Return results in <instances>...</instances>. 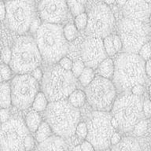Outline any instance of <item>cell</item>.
<instances>
[{"label": "cell", "mask_w": 151, "mask_h": 151, "mask_svg": "<svg viewBox=\"0 0 151 151\" xmlns=\"http://www.w3.org/2000/svg\"><path fill=\"white\" fill-rule=\"evenodd\" d=\"M149 96H150V99H151V85L149 87Z\"/></svg>", "instance_id": "db71d44e"}, {"label": "cell", "mask_w": 151, "mask_h": 151, "mask_svg": "<svg viewBox=\"0 0 151 151\" xmlns=\"http://www.w3.org/2000/svg\"><path fill=\"white\" fill-rule=\"evenodd\" d=\"M111 112L119 122L118 128L124 132L133 131L137 123L145 117L142 99L132 93L116 99Z\"/></svg>", "instance_id": "5b68a950"}, {"label": "cell", "mask_w": 151, "mask_h": 151, "mask_svg": "<svg viewBox=\"0 0 151 151\" xmlns=\"http://www.w3.org/2000/svg\"><path fill=\"white\" fill-rule=\"evenodd\" d=\"M150 148H151V136H150Z\"/></svg>", "instance_id": "6f0895ef"}, {"label": "cell", "mask_w": 151, "mask_h": 151, "mask_svg": "<svg viewBox=\"0 0 151 151\" xmlns=\"http://www.w3.org/2000/svg\"><path fill=\"white\" fill-rule=\"evenodd\" d=\"M127 1V0H116V2H117V4L121 6H124L126 4Z\"/></svg>", "instance_id": "681fc988"}, {"label": "cell", "mask_w": 151, "mask_h": 151, "mask_svg": "<svg viewBox=\"0 0 151 151\" xmlns=\"http://www.w3.org/2000/svg\"><path fill=\"white\" fill-rule=\"evenodd\" d=\"M6 1H9V0H6Z\"/></svg>", "instance_id": "680465c9"}, {"label": "cell", "mask_w": 151, "mask_h": 151, "mask_svg": "<svg viewBox=\"0 0 151 151\" xmlns=\"http://www.w3.org/2000/svg\"><path fill=\"white\" fill-rule=\"evenodd\" d=\"M60 135H51L48 139L40 142L38 150H66L67 146Z\"/></svg>", "instance_id": "e0dca14e"}, {"label": "cell", "mask_w": 151, "mask_h": 151, "mask_svg": "<svg viewBox=\"0 0 151 151\" xmlns=\"http://www.w3.org/2000/svg\"><path fill=\"white\" fill-rule=\"evenodd\" d=\"M125 18L146 22L151 14V8L145 0H127L123 6Z\"/></svg>", "instance_id": "2e32d148"}, {"label": "cell", "mask_w": 151, "mask_h": 151, "mask_svg": "<svg viewBox=\"0 0 151 151\" xmlns=\"http://www.w3.org/2000/svg\"><path fill=\"white\" fill-rule=\"evenodd\" d=\"M120 140H121V137H120V134L117 133V132H114L113 134V135H112V137H111V145L116 146V145H117V144L120 142Z\"/></svg>", "instance_id": "ee69618b"}, {"label": "cell", "mask_w": 151, "mask_h": 151, "mask_svg": "<svg viewBox=\"0 0 151 151\" xmlns=\"http://www.w3.org/2000/svg\"><path fill=\"white\" fill-rule=\"evenodd\" d=\"M111 124L114 128H118L119 127V122H118L117 119L113 116H112V119H111Z\"/></svg>", "instance_id": "c3c4849f"}, {"label": "cell", "mask_w": 151, "mask_h": 151, "mask_svg": "<svg viewBox=\"0 0 151 151\" xmlns=\"http://www.w3.org/2000/svg\"><path fill=\"white\" fill-rule=\"evenodd\" d=\"M7 24L10 30L23 35L30 30L35 19V8L33 0L6 1Z\"/></svg>", "instance_id": "52a82bcc"}, {"label": "cell", "mask_w": 151, "mask_h": 151, "mask_svg": "<svg viewBox=\"0 0 151 151\" xmlns=\"http://www.w3.org/2000/svg\"><path fill=\"white\" fill-rule=\"evenodd\" d=\"M87 101L94 110L109 111L112 109L116 96V87L111 80L96 76L86 87Z\"/></svg>", "instance_id": "ba28073f"}, {"label": "cell", "mask_w": 151, "mask_h": 151, "mask_svg": "<svg viewBox=\"0 0 151 151\" xmlns=\"http://www.w3.org/2000/svg\"><path fill=\"white\" fill-rule=\"evenodd\" d=\"M76 134L80 139H87V134H88L87 124L85 122L79 123L76 130Z\"/></svg>", "instance_id": "1f68e13d"}, {"label": "cell", "mask_w": 151, "mask_h": 151, "mask_svg": "<svg viewBox=\"0 0 151 151\" xmlns=\"http://www.w3.org/2000/svg\"><path fill=\"white\" fill-rule=\"evenodd\" d=\"M12 105L11 86L8 82H2L0 86V106L8 109Z\"/></svg>", "instance_id": "d6986e66"}, {"label": "cell", "mask_w": 151, "mask_h": 151, "mask_svg": "<svg viewBox=\"0 0 151 151\" xmlns=\"http://www.w3.org/2000/svg\"><path fill=\"white\" fill-rule=\"evenodd\" d=\"M138 54L145 60L147 61L151 58V43L146 42L142 47L140 48Z\"/></svg>", "instance_id": "d6a6232c"}, {"label": "cell", "mask_w": 151, "mask_h": 151, "mask_svg": "<svg viewBox=\"0 0 151 151\" xmlns=\"http://www.w3.org/2000/svg\"><path fill=\"white\" fill-rule=\"evenodd\" d=\"M86 65H85L84 62L83 61H76V62L73 63V68H72V73L75 77L78 78L80 76V74L82 73L83 69L85 68Z\"/></svg>", "instance_id": "836d02e7"}, {"label": "cell", "mask_w": 151, "mask_h": 151, "mask_svg": "<svg viewBox=\"0 0 151 151\" xmlns=\"http://www.w3.org/2000/svg\"><path fill=\"white\" fill-rule=\"evenodd\" d=\"M114 23V15L110 8L106 3H101L90 11L85 33L89 37L105 38L111 34Z\"/></svg>", "instance_id": "7c38bea8"}, {"label": "cell", "mask_w": 151, "mask_h": 151, "mask_svg": "<svg viewBox=\"0 0 151 151\" xmlns=\"http://www.w3.org/2000/svg\"><path fill=\"white\" fill-rule=\"evenodd\" d=\"M37 42L30 36L17 38L12 48V59L9 65L17 74L32 73L42 62Z\"/></svg>", "instance_id": "277c9868"}, {"label": "cell", "mask_w": 151, "mask_h": 151, "mask_svg": "<svg viewBox=\"0 0 151 151\" xmlns=\"http://www.w3.org/2000/svg\"><path fill=\"white\" fill-rule=\"evenodd\" d=\"M97 69H98V73H99V76L111 80V79H113V75H114L115 62L113 61L112 58H106L99 64Z\"/></svg>", "instance_id": "ac0fdd59"}, {"label": "cell", "mask_w": 151, "mask_h": 151, "mask_svg": "<svg viewBox=\"0 0 151 151\" xmlns=\"http://www.w3.org/2000/svg\"><path fill=\"white\" fill-rule=\"evenodd\" d=\"M143 113L146 117L151 118V99L143 101Z\"/></svg>", "instance_id": "8d00e7d4"}, {"label": "cell", "mask_w": 151, "mask_h": 151, "mask_svg": "<svg viewBox=\"0 0 151 151\" xmlns=\"http://www.w3.org/2000/svg\"><path fill=\"white\" fill-rule=\"evenodd\" d=\"M59 65L62 67L63 68L66 69V70L71 71L73 68V62L70 58H68L67 57H63L62 58L58 61Z\"/></svg>", "instance_id": "e575fe53"}, {"label": "cell", "mask_w": 151, "mask_h": 151, "mask_svg": "<svg viewBox=\"0 0 151 151\" xmlns=\"http://www.w3.org/2000/svg\"><path fill=\"white\" fill-rule=\"evenodd\" d=\"M64 35L66 40H68V42L73 41L77 37L78 34V29L76 27L75 24H67L65 27L63 28Z\"/></svg>", "instance_id": "4316f807"}, {"label": "cell", "mask_w": 151, "mask_h": 151, "mask_svg": "<svg viewBox=\"0 0 151 151\" xmlns=\"http://www.w3.org/2000/svg\"><path fill=\"white\" fill-rule=\"evenodd\" d=\"M149 21H150V25L151 27V14L150 16V17H149Z\"/></svg>", "instance_id": "9f6ffc18"}, {"label": "cell", "mask_w": 151, "mask_h": 151, "mask_svg": "<svg viewBox=\"0 0 151 151\" xmlns=\"http://www.w3.org/2000/svg\"><path fill=\"white\" fill-rule=\"evenodd\" d=\"M148 129V123L146 120H141L139 123H137V124L134 126L133 129V133L137 136H142L143 135Z\"/></svg>", "instance_id": "f546056e"}, {"label": "cell", "mask_w": 151, "mask_h": 151, "mask_svg": "<svg viewBox=\"0 0 151 151\" xmlns=\"http://www.w3.org/2000/svg\"><path fill=\"white\" fill-rule=\"evenodd\" d=\"M75 76L60 65L50 68L43 76V91L49 101L63 100L76 88Z\"/></svg>", "instance_id": "8992f818"}, {"label": "cell", "mask_w": 151, "mask_h": 151, "mask_svg": "<svg viewBox=\"0 0 151 151\" xmlns=\"http://www.w3.org/2000/svg\"><path fill=\"white\" fill-rule=\"evenodd\" d=\"M12 104L19 109L32 106L39 91V81L32 75L17 74L12 80Z\"/></svg>", "instance_id": "8fae6325"}, {"label": "cell", "mask_w": 151, "mask_h": 151, "mask_svg": "<svg viewBox=\"0 0 151 151\" xmlns=\"http://www.w3.org/2000/svg\"><path fill=\"white\" fill-rule=\"evenodd\" d=\"M107 55L101 38L90 37L83 43L81 57L86 66L96 69Z\"/></svg>", "instance_id": "9a60e30c"}, {"label": "cell", "mask_w": 151, "mask_h": 151, "mask_svg": "<svg viewBox=\"0 0 151 151\" xmlns=\"http://www.w3.org/2000/svg\"><path fill=\"white\" fill-rule=\"evenodd\" d=\"M40 25H41L40 24V21L35 17V19L33 21L32 24V25H31L30 30L29 31H31V32H36L38 29L40 28Z\"/></svg>", "instance_id": "f6af8a7d"}, {"label": "cell", "mask_w": 151, "mask_h": 151, "mask_svg": "<svg viewBox=\"0 0 151 151\" xmlns=\"http://www.w3.org/2000/svg\"><path fill=\"white\" fill-rule=\"evenodd\" d=\"M67 2H68V6L70 9L71 14H73V16H77L79 14L85 12L84 5L79 2L77 0H67Z\"/></svg>", "instance_id": "484cf974"}, {"label": "cell", "mask_w": 151, "mask_h": 151, "mask_svg": "<svg viewBox=\"0 0 151 151\" xmlns=\"http://www.w3.org/2000/svg\"><path fill=\"white\" fill-rule=\"evenodd\" d=\"M112 116L108 111L95 110L87 123V140L91 142L96 150H106L111 145V137L115 132L111 124Z\"/></svg>", "instance_id": "9c48e42d"}, {"label": "cell", "mask_w": 151, "mask_h": 151, "mask_svg": "<svg viewBox=\"0 0 151 151\" xmlns=\"http://www.w3.org/2000/svg\"><path fill=\"white\" fill-rule=\"evenodd\" d=\"M52 133H54L52 130L50 125L49 123L46 121H42L41 124L35 132V139L36 141L40 143L47 139H48L50 136H51Z\"/></svg>", "instance_id": "7402d4cb"}, {"label": "cell", "mask_w": 151, "mask_h": 151, "mask_svg": "<svg viewBox=\"0 0 151 151\" xmlns=\"http://www.w3.org/2000/svg\"><path fill=\"white\" fill-rule=\"evenodd\" d=\"M12 59V50L9 47H5L2 52V60L3 63L9 64Z\"/></svg>", "instance_id": "d590c367"}, {"label": "cell", "mask_w": 151, "mask_h": 151, "mask_svg": "<svg viewBox=\"0 0 151 151\" xmlns=\"http://www.w3.org/2000/svg\"><path fill=\"white\" fill-rule=\"evenodd\" d=\"M116 0H103V2L106 3V5H112L115 2Z\"/></svg>", "instance_id": "f907efd6"}, {"label": "cell", "mask_w": 151, "mask_h": 151, "mask_svg": "<svg viewBox=\"0 0 151 151\" xmlns=\"http://www.w3.org/2000/svg\"><path fill=\"white\" fill-rule=\"evenodd\" d=\"M35 41L42 59L50 64L58 62L68 53V40L59 24L45 22L36 32Z\"/></svg>", "instance_id": "7a4b0ae2"}, {"label": "cell", "mask_w": 151, "mask_h": 151, "mask_svg": "<svg viewBox=\"0 0 151 151\" xmlns=\"http://www.w3.org/2000/svg\"><path fill=\"white\" fill-rule=\"evenodd\" d=\"M113 83L119 91H128L146 81V61L139 54L124 52L115 60Z\"/></svg>", "instance_id": "6da1fadb"}, {"label": "cell", "mask_w": 151, "mask_h": 151, "mask_svg": "<svg viewBox=\"0 0 151 151\" xmlns=\"http://www.w3.org/2000/svg\"><path fill=\"white\" fill-rule=\"evenodd\" d=\"M131 92H132L133 94H134V95L141 96L142 94H143V92H144L143 84L134 85V87L132 88V90H131Z\"/></svg>", "instance_id": "ab89813d"}, {"label": "cell", "mask_w": 151, "mask_h": 151, "mask_svg": "<svg viewBox=\"0 0 151 151\" xmlns=\"http://www.w3.org/2000/svg\"><path fill=\"white\" fill-rule=\"evenodd\" d=\"M103 44L105 50H106V53L109 56H113L117 52L116 50L114 44H113V35H107L106 37L104 38Z\"/></svg>", "instance_id": "f1b7e54d"}, {"label": "cell", "mask_w": 151, "mask_h": 151, "mask_svg": "<svg viewBox=\"0 0 151 151\" xmlns=\"http://www.w3.org/2000/svg\"><path fill=\"white\" fill-rule=\"evenodd\" d=\"M80 118L79 108L73 106L65 99L50 101L46 109V120L54 134L61 137L67 138L75 134Z\"/></svg>", "instance_id": "3957f363"}, {"label": "cell", "mask_w": 151, "mask_h": 151, "mask_svg": "<svg viewBox=\"0 0 151 151\" xmlns=\"http://www.w3.org/2000/svg\"><path fill=\"white\" fill-rule=\"evenodd\" d=\"M25 123L30 132L35 133L42 123V118L39 112L35 110L30 111L26 116Z\"/></svg>", "instance_id": "ffe728a7"}, {"label": "cell", "mask_w": 151, "mask_h": 151, "mask_svg": "<svg viewBox=\"0 0 151 151\" xmlns=\"http://www.w3.org/2000/svg\"><path fill=\"white\" fill-rule=\"evenodd\" d=\"M74 22L78 30H85L88 23V15L85 12L79 14L75 17Z\"/></svg>", "instance_id": "83f0119b"}, {"label": "cell", "mask_w": 151, "mask_h": 151, "mask_svg": "<svg viewBox=\"0 0 151 151\" xmlns=\"http://www.w3.org/2000/svg\"><path fill=\"white\" fill-rule=\"evenodd\" d=\"M35 146V141L33 137L30 134H28V136L26 137L25 140H24V148L25 150H30L33 149Z\"/></svg>", "instance_id": "f35d334b"}, {"label": "cell", "mask_w": 151, "mask_h": 151, "mask_svg": "<svg viewBox=\"0 0 151 151\" xmlns=\"http://www.w3.org/2000/svg\"><path fill=\"white\" fill-rule=\"evenodd\" d=\"M95 76H95V73H94V68L86 66L83 71L82 72V73L78 77V79H79V81L80 82V83L83 87H86L94 80Z\"/></svg>", "instance_id": "d4e9b609"}, {"label": "cell", "mask_w": 151, "mask_h": 151, "mask_svg": "<svg viewBox=\"0 0 151 151\" xmlns=\"http://www.w3.org/2000/svg\"><path fill=\"white\" fill-rule=\"evenodd\" d=\"M49 104V100L44 92H38L35 96L33 103L32 105L33 110L37 112H42L46 110Z\"/></svg>", "instance_id": "cb8c5ba5"}, {"label": "cell", "mask_w": 151, "mask_h": 151, "mask_svg": "<svg viewBox=\"0 0 151 151\" xmlns=\"http://www.w3.org/2000/svg\"><path fill=\"white\" fill-rule=\"evenodd\" d=\"M145 68H146V76H148L149 77H151V58L146 61Z\"/></svg>", "instance_id": "7dc6e473"}, {"label": "cell", "mask_w": 151, "mask_h": 151, "mask_svg": "<svg viewBox=\"0 0 151 151\" xmlns=\"http://www.w3.org/2000/svg\"><path fill=\"white\" fill-rule=\"evenodd\" d=\"M116 150H140V146L135 139L131 137H126L120 140V142L114 147Z\"/></svg>", "instance_id": "44dd1931"}, {"label": "cell", "mask_w": 151, "mask_h": 151, "mask_svg": "<svg viewBox=\"0 0 151 151\" xmlns=\"http://www.w3.org/2000/svg\"><path fill=\"white\" fill-rule=\"evenodd\" d=\"M31 75L33 77L35 78L36 80H38V81H40V80L43 78V74H42V70L39 68H35V69L31 73Z\"/></svg>", "instance_id": "7bdbcfd3"}, {"label": "cell", "mask_w": 151, "mask_h": 151, "mask_svg": "<svg viewBox=\"0 0 151 151\" xmlns=\"http://www.w3.org/2000/svg\"><path fill=\"white\" fill-rule=\"evenodd\" d=\"M29 132L26 123L20 117L10 118L2 123L0 132L1 150H25L24 140Z\"/></svg>", "instance_id": "30bf717a"}, {"label": "cell", "mask_w": 151, "mask_h": 151, "mask_svg": "<svg viewBox=\"0 0 151 151\" xmlns=\"http://www.w3.org/2000/svg\"><path fill=\"white\" fill-rule=\"evenodd\" d=\"M0 116H1V121L2 123H4L9 120V112L6 108H2L0 111Z\"/></svg>", "instance_id": "b9f144b4"}, {"label": "cell", "mask_w": 151, "mask_h": 151, "mask_svg": "<svg viewBox=\"0 0 151 151\" xmlns=\"http://www.w3.org/2000/svg\"><path fill=\"white\" fill-rule=\"evenodd\" d=\"M0 16H1V20L3 21L6 17V4L4 2H1L0 5Z\"/></svg>", "instance_id": "bcb514c9"}, {"label": "cell", "mask_w": 151, "mask_h": 151, "mask_svg": "<svg viewBox=\"0 0 151 151\" xmlns=\"http://www.w3.org/2000/svg\"><path fill=\"white\" fill-rule=\"evenodd\" d=\"M81 146V149L83 151H91V150H95L94 146L92 145V143L88 140H85L82 142V144L80 145Z\"/></svg>", "instance_id": "60d3db41"}, {"label": "cell", "mask_w": 151, "mask_h": 151, "mask_svg": "<svg viewBox=\"0 0 151 151\" xmlns=\"http://www.w3.org/2000/svg\"><path fill=\"white\" fill-rule=\"evenodd\" d=\"M145 1H146V2H147L148 4H150V5L151 4V0H145Z\"/></svg>", "instance_id": "11a10c76"}, {"label": "cell", "mask_w": 151, "mask_h": 151, "mask_svg": "<svg viewBox=\"0 0 151 151\" xmlns=\"http://www.w3.org/2000/svg\"><path fill=\"white\" fill-rule=\"evenodd\" d=\"M113 44H114V47H115L116 50L117 52L123 50V42L120 36L117 35H113Z\"/></svg>", "instance_id": "74e56055"}, {"label": "cell", "mask_w": 151, "mask_h": 151, "mask_svg": "<svg viewBox=\"0 0 151 151\" xmlns=\"http://www.w3.org/2000/svg\"><path fill=\"white\" fill-rule=\"evenodd\" d=\"M73 150H79V151H81V150H82V149H81V146H80V145H78L77 146H76L75 148L73 149Z\"/></svg>", "instance_id": "816d5d0a"}, {"label": "cell", "mask_w": 151, "mask_h": 151, "mask_svg": "<svg viewBox=\"0 0 151 151\" xmlns=\"http://www.w3.org/2000/svg\"><path fill=\"white\" fill-rule=\"evenodd\" d=\"M86 101H87V95L85 91L82 90L76 89L68 96V101L76 108L82 107Z\"/></svg>", "instance_id": "603a6c76"}, {"label": "cell", "mask_w": 151, "mask_h": 151, "mask_svg": "<svg viewBox=\"0 0 151 151\" xmlns=\"http://www.w3.org/2000/svg\"><path fill=\"white\" fill-rule=\"evenodd\" d=\"M12 68L8 64L2 63L1 65V82L7 81L12 77Z\"/></svg>", "instance_id": "4dcf8cb0"}, {"label": "cell", "mask_w": 151, "mask_h": 151, "mask_svg": "<svg viewBox=\"0 0 151 151\" xmlns=\"http://www.w3.org/2000/svg\"><path fill=\"white\" fill-rule=\"evenodd\" d=\"M77 1H78V2H80V3H82V4L84 5L85 3L87 2V0H77Z\"/></svg>", "instance_id": "f5cc1de1"}, {"label": "cell", "mask_w": 151, "mask_h": 151, "mask_svg": "<svg viewBox=\"0 0 151 151\" xmlns=\"http://www.w3.org/2000/svg\"><path fill=\"white\" fill-rule=\"evenodd\" d=\"M119 31L125 52L137 54L146 42V33L141 21L124 17L120 22Z\"/></svg>", "instance_id": "4fadbf2b"}, {"label": "cell", "mask_w": 151, "mask_h": 151, "mask_svg": "<svg viewBox=\"0 0 151 151\" xmlns=\"http://www.w3.org/2000/svg\"><path fill=\"white\" fill-rule=\"evenodd\" d=\"M38 11L45 22L60 24L68 17V2L67 0H41Z\"/></svg>", "instance_id": "5bb4252c"}]
</instances>
